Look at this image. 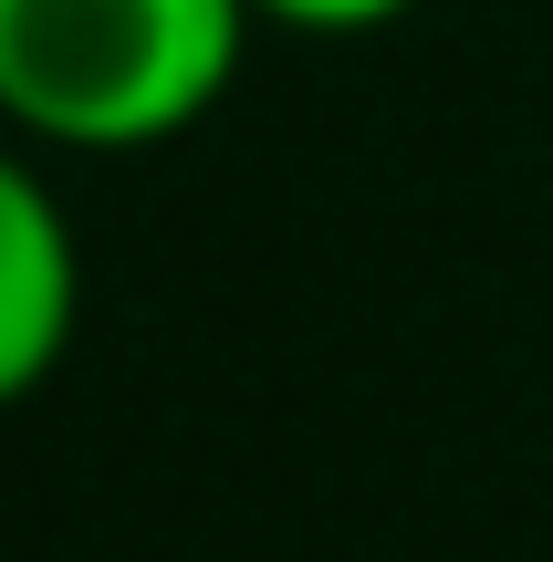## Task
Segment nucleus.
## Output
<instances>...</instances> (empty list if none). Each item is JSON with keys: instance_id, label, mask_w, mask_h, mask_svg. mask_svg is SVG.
Returning a JSON list of instances; mask_svg holds the SVG:
<instances>
[{"instance_id": "f257e3e1", "label": "nucleus", "mask_w": 553, "mask_h": 562, "mask_svg": "<svg viewBox=\"0 0 553 562\" xmlns=\"http://www.w3.org/2000/svg\"><path fill=\"white\" fill-rule=\"evenodd\" d=\"M251 0H0V125L74 157L167 146L230 94Z\"/></svg>"}, {"instance_id": "7ed1b4c3", "label": "nucleus", "mask_w": 553, "mask_h": 562, "mask_svg": "<svg viewBox=\"0 0 553 562\" xmlns=\"http://www.w3.org/2000/svg\"><path fill=\"white\" fill-rule=\"evenodd\" d=\"M418 0H251V21H283V32H313V42H355V32H387L408 21Z\"/></svg>"}, {"instance_id": "f03ea898", "label": "nucleus", "mask_w": 553, "mask_h": 562, "mask_svg": "<svg viewBox=\"0 0 553 562\" xmlns=\"http://www.w3.org/2000/svg\"><path fill=\"white\" fill-rule=\"evenodd\" d=\"M84 323V250L63 220L53 178L0 136V406H21Z\"/></svg>"}]
</instances>
